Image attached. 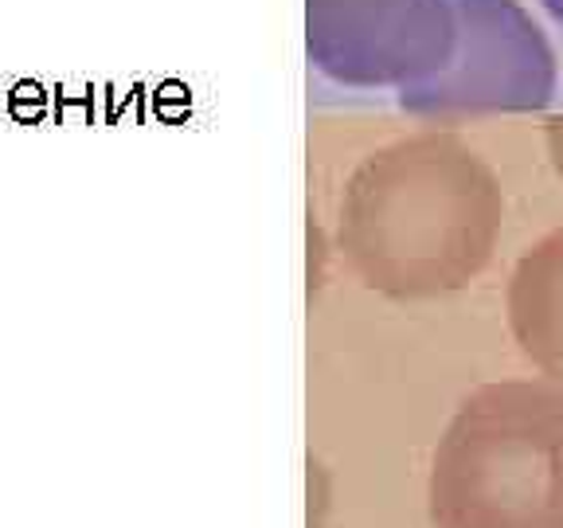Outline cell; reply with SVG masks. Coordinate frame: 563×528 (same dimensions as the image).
Here are the masks:
<instances>
[{"label": "cell", "mask_w": 563, "mask_h": 528, "mask_svg": "<svg viewBox=\"0 0 563 528\" xmlns=\"http://www.w3.org/2000/svg\"><path fill=\"white\" fill-rule=\"evenodd\" d=\"M434 528H563V396L485 387L450 422L431 470Z\"/></svg>", "instance_id": "cell-1"}, {"label": "cell", "mask_w": 563, "mask_h": 528, "mask_svg": "<svg viewBox=\"0 0 563 528\" xmlns=\"http://www.w3.org/2000/svg\"><path fill=\"white\" fill-rule=\"evenodd\" d=\"M493 216L489 188L457 168L387 173L356 185L349 246L372 286L431 294L477 271L489 251Z\"/></svg>", "instance_id": "cell-2"}, {"label": "cell", "mask_w": 563, "mask_h": 528, "mask_svg": "<svg viewBox=\"0 0 563 528\" xmlns=\"http://www.w3.org/2000/svg\"><path fill=\"white\" fill-rule=\"evenodd\" d=\"M454 55L427 82L399 90L415 114H474V110H537L552 98L555 67L544 35L517 0H450Z\"/></svg>", "instance_id": "cell-3"}, {"label": "cell", "mask_w": 563, "mask_h": 528, "mask_svg": "<svg viewBox=\"0 0 563 528\" xmlns=\"http://www.w3.org/2000/svg\"><path fill=\"white\" fill-rule=\"evenodd\" d=\"M309 59L349 87H415L454 55L450 0H306Z\"/></svg>", "instance_id": "cell-4"}, {"label": "cell", "mask_w": 563, "mask_h": 528, "mask_svg": "<svg viewBox=\"0 0 563 528\" xmlns=\"http://www.w3.org/2000/svg\"><path fill=\"white\" fill-rule=\"evenodd\" d=\"M512 329L528 356L563 380V235L548 239L517 271Z\"/></svg>", "instance_id": "cell-5"}, {"label": "cell", "mask_w": 563, "mask_h": 528, "mask_svg": "<svg viewBox=\"0 0 563 528\" xmlns=\"http://www.w3.org/2000/svg\"><path fill=\"white\" fill-rule=\"evenodd\" d=\"M4 114L20 125H40L52 118V87L40 79H16L4 87Z\"/></svg>", "instance_id": "cell-6"}, {"label": "cell", "mask_w": 563, "mask_h": 528, "mask_svg": "<svg viewBox=\"0 0 563 528\" xmlns=\"http://www.w3.org/2000/svg\"><path fill=\"white\" fill-rule=\"evenodd\" d=\"M95 106H98L95 82H82V87L55 82L52 87V118L59 125H95Z\"/></svg>", "instance_id": "cell-7"}, {"label": "cell", "mask_w": 563, "mask_h": 528, "mask_svg": "<svg viewBox=\"0 0 563 528\" xmlns=\"http://www.w3.org/2000/svg\"><path fill=\"white\" fill-rule=\"evenodd\" d=\"M540 4H544V9L552 12V16H555V20H560V24H563V0H540Z\"/></svg>", "instance_id": "cell-8"}, {"label": "cell", "mask_w": 563, "mask_h": 528, "mask_svg": "<svg viewBox=\"0 0 563 528\" xmlns=\"http://www.w3.org/2000/svg\"><path fill=\"white\" fill-rule=\"evenodd\" d=\"M0 110H4V90H0Z\"/></svg>", "instance_id": "cell-9"}]
</instances>
